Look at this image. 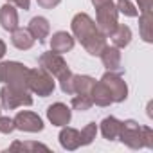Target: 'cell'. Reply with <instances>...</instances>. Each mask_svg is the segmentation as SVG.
<instances>
[{
	"label": "cell",
	"instance_id": "cell-1",
	"mask_svg": "<svg viewBox=\"0 0 153 153\" xmlns=\"http://www.w3.org/2000/svg\"><path fill=\"white\" fill-rule=\"evenodd\" d=\"M70 29H72L74 40H78L81 43V47L90 56H99L103 52V49L108 45L106 36L97 29L96 22L87 13H78L76 15L72 18V22H70Z\"/></svg>",
	"mask_w": 153,
	"mask_h": 153
},
{
	"label": "cell",
	"instance_id": "cell-15",
	"mask_svg": "<svg viewBox=\"0 0 153 153\" xmlns=\"http://www.w3.org/2000/svg\"><path fill=\"white\" fill-rule=\"evenodd\" d=\"M0 25L4 31H15L18 27V11L13 4H4L0 7Z\"/></svg>",
	"mask_w": 153,
	"mask_h": 153
},
{
	"label": "cell",
	"instance_id": "cell-34",
	"mask_svg": "<svg viewBox=\"0 0 153 153\" xmlns=\"http://www.w3.org/2000/svg\"><path fill=\"white\" fill-rule=\"evenodd\" d=\"M0 112H2V105H0Z\"/></svg>",
	"mask_w": 153,
	"mask_h": 153
},
{
	"label": "cell",
	"instance_id": "cell-16",
	"mask_svg": "<svg viewBox=\"0 0 153 153\" xmlns=\"http://www.w3.org/2000/svg\"><path fill=\"white\" fill-rule=\"evenodd\" d=\"M34 38L33 34L29 33V29H24V27H16L15 31H11V43L18 49V51H29L33 45H34Z\"/></svg>",
	"mask_w": 153,
	"mask_h": 153
},
{
	"label": "cell",
	"instance_id": "cell-9",
	"mask_svg": "<svg viewBox=\"0 0 153 153\" xmlns=\"http://www.w3.org/2000/svg\"><path fill=\"white\" fill-rule=\"evenodd\" d=\"M15 128L20 130V131H29V133H38L43 130V121L38 114L34 112H29V110H22L18 112L15 117Z\"/></svg>",
	"mask_w": 153,
	"mask_h": 153
},
{
	"label": "cell",
	"instance_id": "cell-6",
	"mask_svg": "<svg viewBox=\"0 0 153 153\" xmlns=\"http://www.w3.org/2000/svg\"><path fill=\"white\" fill-rule=\"evenodd\" d=\"M38 65L42 67V68H45L52 78H56V79H59V78H63L65 74H68L70 72V68H68V65H67V61L63 59V54H58V52H43L40 58H38Z\"/></svg>",
	"mask_w": 153,
	"mask_h": 153
},
{
	"label": "cell",
	"instance_id": "cell-20",
	"mask_svg": "<svg viewBox=\"0 0 153 153\" xmlns=\"http://www.w3.org/2000/svg\"><path fill=\"white\" fill-rule=\"evenodd\" d=\"M90 99H92L94 105L103 106V108L112 105V96H110L108 88H106L101 81H96V85H94V88H92V92H90Z\"/></svg>",
	"mask_w": 153,
	"mask_h": 153
},
{
	"label": "cell",
	"instance_id": "cell-17",
	"mask_svg": "<svg viewBox=\"0 0 153 153\" xmlns=\"http://www.w3.org/2000/svg\"><path fill=\"white\" fill-rule=\"evenodd\" d=\"M121 128H123V121H119L114 115L105 117L99 123V130H101V133H103V137L106 140H115L119 137V133H121Z\"/></svg>",
	"mask_w": 153,
	"mask_h": 153
},
{
	"label": "cell",
	"instance_id": "cell-31",
	"mask_svg": "<svg viewBox=\"0 0 153 153\" xmlns=\"http://www.w3.org/2000/svg\"><path fill=\"white\" fill-rule=\"evenodd\" d=\"M139 6V13H148L151 11V0H137Z\"/></svg>",
	"mask_w": 153,
	"mask_h": 153
},
{
	"label": "cell",
	"instance_id": "cell-8",
	"mask_svg": "<svg viewBox=\"0 0 153 153\" xmlns=\"http://www.w3.org/2000/svg\"><path fill=\"white\" fill-rule=\"evenodd\" d=\"M99 81L108 88V92L112 96V103L126 101V97H128V85H126V81L121 78L117 72H110L108 70L106 74H103V78Z\"/></svg>",
	"mask_w": 153,
	"mask_h": 153
},
{
	"label": "cell",
	"instance_id": "cell-14",
	"mask_svg": "<svg viewBox=\"0 0 153 153\" xmlns=\"http://www.w3.org/2000/svg\"><path fill=\"white\" fill-rule=\"evenodd\" d=\"M59 144L63 149L67 151H74L81 146V140H79V130L76 128H70V126H61V131H59Z\"/></svg>",
	"mask_w": 153,
	"mask_h": 153
},
{
	"label": "cell",
	"instance_id": "cell-21",
	"mask_svg": "<svg viewBox=\"0 0 153 153\" xmlns=\"http://www.w3.org/2000/svg\"><path fill=\"white\" fill-rule=\"evenodd\" d=\"M151 22H153L151 11H148V13H139V31H140V38H142L146 43H151V42H153Z\"/></svg>",
	"mask_w": 153,
	"mask_h": 153
},
{
	"label": "cell",
	"instance_id": "cell-23",
	"mask_svg": "<svg viewBox=\"0 0 153 153\" xmlns=\"http://www.w3.org/2000/svg\"><path fill=\"white\" fill-rule=\"evenodd\" d=\"M97 135V124L96 123H88L81 131H79V140H81V146H88L94 142Z\"/></svg>",
	"mask_w": 153,
	"mask_h": 153
},
{
	"label": "cell",
	"instance_id": "cell-18",
	"mask_svg": "<svg viewBox=\"0 0 153 153\" xmlns=\"http://www.w3.org/2000/svg\"><path fill=\"white\" fill-rule=\"evenodd\" d=\"M131 29L128 27V25H124V24H117V27L114 29V33L108 36L110 40H112V43L117 47V49H124V47H128L130 45V42H131Z\"/></svg>",
	"mask_w": 153,
	"mask_h": 153
},
{
	"label": "cell",
	"instance_id": "cell-13",
	"mask_svg": "<svg viewBox=\"0 0 153 153\" xmlns=\"http://www.w3.org/2000/svg\"><path fill=\"white\" fill-rule=\"evenodd\" d=\"M103 67L110 72H117L121 70V49H117L115 45H106L103 49V52L99 54Z\"/></svg>",
	"mask_w": 153,
	"mask_h": 153
},
{
	"label": "cell",
	"instance_id": "cell-26",
	"mask_svg": "<svg viewBox=\"0 0 153 153\" xmlns=\"http://www.w3.org/2000/svg\"><path fill=\"white\" fill-rule=\"evenodd\" d=\"M72 78H74V74H72V70H70L68 74H65L63 78H59V79H58V81H59V88H61V92H63V94H67V96H72V94H74Z\"/></svg>",
	"mask_w": 153,
	"mask_h": 153
},
{
	"label": "cell",
	"instance_id": "cell-25",
	"mask_svg": "<svg viewBox=\"0 0 153 153\" xmlns=\"http://www.w3.org/2000/svg\"><path fill=\"white\" fill-rule=\"evenodd\" d=\"M115 7H117V11H119L121 15H124V16H130V18L139 16V9L130 2V0H117V2H115Z\"/></svg>",
	"mask_w": 153,
	"mask_h": 153
},
{
	"label": "cell",
	"instance_id": "cell-3",
	"mask_svg": "<svg viewBox=\"0 0 153 153\" xmlns=\"http://www.w3.org/2000/svg\"><path fill=\"white\" fill-rule=\"evenodd\" d=\"M56 88L54 78L42 67L38 68H29L27 76V90L31 94H36L40 97H49Z\"/></svg>",
	"mask_w": 153,
	"mask_h": 153
},
{
	"label": "cell",
	"instance_id": "cell-2",
	"mask_svg": "<svg viewBox=\"0 0 153 153\" xmlns=\"http://www.w3.org/2000/svg\"><path fill=\"white\" fill-rule=\"evenodd\" d=\"M27 76H29V67H25L20 61L0 63V83L2 85L27 90Z\"/></svg>",
	"mask_w": 153,
	"mask_h": 153
},
{
	"label": "cell",
	"instance_id": "cell-5",
	"mask_svg": "<svg viewBox=\"0 0 153 153\" xmlns=\"http://www.w3.org/2000/svg\"><path fill=\"white\" fill-rule=\"evenodd\" d=\"M117 18H119V11H117V7H115V4H114V0L96 9V25H97V29H99L106 38H108V36L114 33V29L117 27V24H119Z\"/></svg>",
	"mask_w": 153,
	"mask_h": 153
},
{
	"label": "cell",
	"instance_id": "cell-33",
	"mask_svg": "<svg viewBox=\"0 0 153 153\" xmlns=\"http://www.w3.org/2000/svg\"><path fill=\"white\" fill-rule=\"evenodd\" d=\"M6 51H7V47H6L4 40H0V59H2V58L6 56Z\"/></svg>",
	"mask_w": 153,
	"mask_h": 153
},
{
	"label": "cell",
	"instance_id": "cell-28",
	"mask_svg": "<svg viewBox=\"0 0 153 153\" xmlns=\"http://www.w3.org/2000/svg\"><path fill=\"white\" fill-rule=\"evenodd\" d=\"M142 140H144V148L153 149V130L149 126H142Z\"/></svg>",
	"mask_w": 153,
	"mask_h": 153
},
{
	"label": "cell",
	"instance_id": "cell-11",
	"mask_svg": "<svg viewBox=\"0 0 153 153\" xmlns=\"http://www.w3.org/2000/svg\"><path fill=\"white\" fill-rule=\"evenodd\" d=\"M74 43H76V40H74V36L70 33L58 31L51 38V51L58 52V54H65V52H68V51L74 49Z\"/></svg>",
	"mask_w": 153,
	"mask_h": 153
},
{
	"label": "cell",
	"instance_id": "cell-27",
	"mask_svg": "<svg viewBox=\"0 0 153 153\" xmlns=\"http://www.w3.org/2000/svg\"><path fill=\"white\" fill-rule=\"evenodd\" d=\"M16 128H15V121L11 119V117H2L0 115V131L2 133H6V135H9V133H13Z\"/></svg>",
	"mask_w": 153,
	"mask_h": 153
},
{
	"label": "cell",
	"instance_id": "cell-30",
	"mask_svg": "<svg viewBox=\"0 0 153 153\" xmlns=\"http://www.w3.org/2000/svg\"><path fill=\"white\" fill-rule=\"evenodd\" d=\"M6 2H9V4H13V6H16V7H20V9H24V11H29V7H31V0H6Z\"/></svg>",
	"mask_w": 153,
	"mask_h": 153
},
{
	"label": "cell",
	"instance_id": "cell-12",
	"mask_svg": "<svg viewBox=\"0 0 153 153\" xmlns=\"http://www.w3.org/2000/svg\"><path fill=\"white\" fill-rule=\"evenodd\" d=\"M27 29L33 34V38L38 40L40 43H45V40L51 34V24H49V20L45 16H34V18H31Z\"/></svg>",
	"mask_w": 153,
	"mask_h": 153
},
{
	"label": "cell",
	"instance_id": "cell-29",
	"mask_svg": "<svg viewBox=\"0 0 153 153\" xmlns=\"http://www.w3.org/2000/svg\"><path fill=\"white\" fill-rule=\"evenodd\" d=\"M61 2V0H36V4L43 9H54L58 4Z\"/></svg>",
	"mask_w": 153,
	"mask_h": 153
},
{
	"label": "cell",
	"instance_id": "cell-24",
	"mask_svg": "<svg viewBox=\"0 0 153 153\" xmlns=\"http://www.w3.org/2000/svg\"><path fill=\"white\" fill-rule=\"evenodd\" d=\"M34 149H49L45 144H42V142H20V140H16V142H13L9 148H7V151H34Z\"/></svg>",
	"mask_w": 153,
	"mask_h": 153
},
{
	"label": "cell",
	"instance_id": "cell-10",
	"mask_svg": "<svg viewBox=\"0 0 153 153\" xmlns=\"http://www.w3.org/2000/svg\"><path fill=\"white\" fill-rule=\"evenodd\" d=\"M47 119L52 126H67L72 119V110L65 103H54L47 108Z\"/></svg>",
	"mask_w": 153,
	"mask_h": 153
},
{
	"label": "cell",
	"instance_id": "cell-7",
	"mask_svg": "<svg viewBox=\"0 0 153 153\" xmlns=\"http://www.w3.org/2000/svg\"><path fill=\"white\" fill-rule=\"evenodd\" d=\"M123 144H126L128 148L131 149H140L144 148V140H142V126L133 121V119H128V121H123V128H121V133L117 137Z\"/></svg>",
	"mask_w": 153,
	"mask_h": 153
},
{
	"label": "cell",
	"instance_id": "cell-32",
	"mask_svg": "<svg viewBox=\"0 0 153 153\" xmlns=\"http://www.w3.org/2000/svg\"><path fill=\"white\" fill-rule=\"evenodd\" d=\"M108 2H112V0H92V4H94L96 9L101 7V6H105V4H108Z\"/></svg>",
	"mask_w": 153,
	"mask_h": 153
},
{
	"label": "cell",
	"instance_id": "cell-19",
	"mask_svg": "<svg viewBox=\"0 0 153 153\" xmlns=\"http://www.w3.org/2000/svg\"><path fill=\"white\" fill-rule=\"evenodd\" d=\"M72 85H74V94L90 96V92H92V88L96 85V79L92 76H87V74H74Z\"/></svg>",
	"mask_w": 153,
	"mask_h": 153
},
{
	"label": "cell",
	"instance_id": "cell-22",
	"mask_svg": "<svg viewBox=\"0 0 153 153\" xmlns=\"http://www.w3.org/2000/svg\"><path fill=\"white\" fill-rule=\"evenodd\" d=\"M92 105L94 103H92L90 96H83V94H76L72 97V101H70V106L74 110H78V112H87V110L92 108Z\"/></svg>",
	"mask_w": 153,
	"mask_h": 153
},
{
	"label": "cell",
	"instance_id": "cell-4",
	"mask_svg": "<svg viewBox=\"0 0 153 153\" xmlns=\"http://www.w3.org/2000/svg\"><path fill=\"white\" fill-rule=\"evenodd\" d=\"M0 105H2V110H15L18 106H31L33 96L29 90L13 88V87L4 85L0 88Z\"/></svg>",
	"mask_w": 153,
	"mask_h": 153
}]
</instances>
